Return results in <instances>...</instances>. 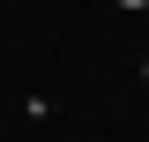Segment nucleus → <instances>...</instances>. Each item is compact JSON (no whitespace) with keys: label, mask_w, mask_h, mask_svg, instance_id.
I'll list each match as a JSON object with an SVG mask.
<instances>
[{"label":"nucleus","mask_w":149,"mask_h":142,"mask_svg":"<svg viewBox=\"0 0 149 142\" xmlns=\"http://www.w3.org/2000/svg\"><path fill=\"white\" fill-rule=\"evenodd\" d=\"M119 8H149V0H119Z\"/></svg>","instance_id":"nucleus-1"},{"label":"nucleus","mask_w":149,"mask_h":142,"mask_svg":"<svg viewBox=\"0 0 149 142\" xmlns=\"http://www.w3.org/2000/svg\"><path fill=\"white\" fill-rule=\"evenodd\" d=\"M142 82H149V60H142Z\"/></svg>","instance_id":"nucleus-2"}]
</instances>
